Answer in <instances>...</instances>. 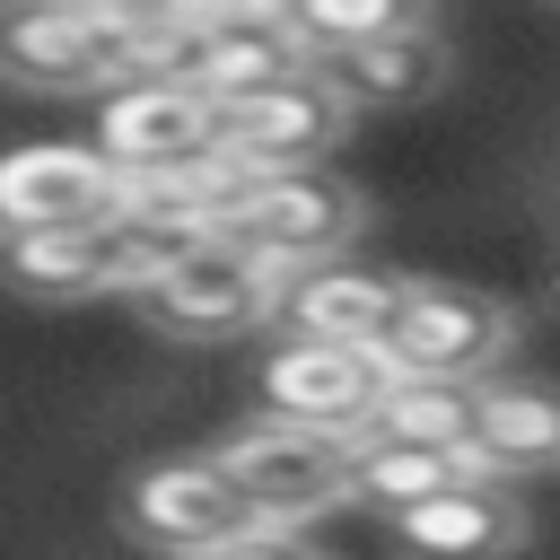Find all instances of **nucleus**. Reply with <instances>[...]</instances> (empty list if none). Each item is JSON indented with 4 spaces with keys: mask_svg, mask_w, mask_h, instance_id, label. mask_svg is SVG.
Instances as JSON below:
<instances>
[{
    "mask_svg": "<svg viewBox=\"0 0 560 560\" xmlns=\"http://www.w3.org/2000/svg\"><path fill=\"white\" fill-rule=\"evenodd\" d=\"M359 228H368V201L341 175H324V166H306V175H245L236 201L219 210V236L262 254V262H280V271L341 262L359 245Z\"/></svg>",
    "mask_w": 560,
    "mask_h": 560,
    "instance_id": "obj_3",
    "label": "nucleus"
},
{
    "mask_svg": "<svg viewBox=\"0 0 560 560\" xmlns=\"http://www.w3.org/2000/svg\"><path fill=\"white\" fill-rule=\"evenodd\" d=\"M262 411L271 420H298V429H324V438H368L385 385H394V359L385 350H350V341H271L262 350Z\"/></svg>",
    "mask_w": 560,
    "mask_h": 560,
    "instance_id": "obj_7",
    "label": "nucleus"
},
{
    "mask_svg": "<svg viewBox=\"0 0 560 560\" xmlns=\"http://www.w3.org/2000/svg\"><path fill=\"white\" fill-rule=\"evenodd\" d=\"M411 306V280L402 271H368V262H315L289 280V306H280V332L289 341H350V350H385L394 324Z\"/></svg>",
    "mask_w": 560,
    "mask_h": 560,
    "instance_id": "obj_13",
    "label": "nucleus"
},
{
    "mask_svg": "<svg viewBox=\"0 0 560 560\" xmlns=\"http://www.w3.org/2000/svg\"><path fill=\"white\" fill-rule=\"evenodd\" d=\"M166 271V254L149 236H131L122 219L105 228H52V236H9L0 245V289L35 298V306H88V298H140Z\"/></svg>",
    "mask_w": 560,
    "mask_h": 560,
    "instance_id": "obj_8",
    "label": "nucleus"
},
{
    "mask_svg": "<svg viewBox=\"0 0 560 560\" xmlns=\"http://www.w3.org/2000/svg\"><path fill=\"white\" fill-rule=\"evenodd\" d=\"M210 560H324L306 534H280V525H262V534H245V542H228V551H210Z\"/></svg>",
    "mask_w": 560,
    "mask_h": 560,
    "instance_id": "obj_21",
    "label": "nucleus"
},
{
    "mask_svg": "<svg viewBox=\"0 0 560 560\" xmlns=\"http://www.w3.org/2000/svg\"><path fill=\"white\" fill-rule=\"evenodd\" d=\"M472 455H481L499 481L560 472V385L490 376V385H481V420H472Z\"/></svg>",
    "mask_w": 560,
    "mask_h": 560,
    "instance_id": "obj_17",
    "label": "nucleus"
},
{
    "mask_svg": "<svg viewBox=\"0 0 560 560\" xmlns=\"http://www.w3.org/2000/svg\"><path fill=\"white\" fill-rule=\"evenodd\" d=\"M9 9H26V0H0V18H9Z\"/></svg>",
    "mask_w": 560,
    "mask_h": 560,
    "instance_id": "obj_23",
    "label": "nucleus"
},
{
    "mask_svg": "<svg viewBox=\"0 0 560 560\" xmlns=\"http://www.w3.org/2000/svg\"><path fill=\"white\" fill-rule=\"evenodd\" d=\"M289 26L306 35L315 61H332V52H359V44L438 26V0H289Z\"/></svg>",
    "mask_w": 560,
    "mask_h": 560,
    "instance_id": "obj_19",
    "label": "nucleus"
},
{
    "mask_svg": "<svg viewBox=\"0 0 560 560\" xmlns=\"http://www.w3.org/2000/svg\"><path fill=\"white\" fill-rule=\"evenodd\" d=\"M122 534L166 551V560H210V551L262 534V516L245 508V490L201 446V455H158V464H140L122 481Z\"/></svg>",
    "mask_w": 560,
    "mask_h": 560,
    "instance_id": "obj_5",
    "label": "nucleus"
},
{
    "mask_svg": "<svg viewBox=\"0 0 560 560\" xmlns=\"http://www.w3.org/2000/svg\"><path fill=\"white\" fill-rule=\"evenodd\" d=\"M140 35L96 18L88 0H26L0 18V79L26 96H114L131 79Z\"/></svg>",
    "mask_w": 560,
    "mask_h": 560,
    "instance_id": "obj_4",
    "label": "nucleus"
},
{
    "mask_svg": "<svg viewBox=\"0 0 560 560\" xmlns=\"http://www.w3.org/2000/svg\"><path fill=\"white\" fill-rule=\"evenodd\" d=\"M289 280H298V271H280V262H262V254L210 236V245H192L184 262H166L131 306H140V324H149L158 341H192V350H210V341L280 332Z\"/></svg>",
    "mask_w": 560,
    "mask_h": 560,
    "instance_id": "obj_1",
    "label": "nucleus"
},
{
    "mask_svg": "<svg viewBox=\"0 0 560 560\" xmlns=\"http://www.w3.org/2000/svg\"><path fill=\"white\" fill-rule=\"evenodd\" d=\"M96 18H114V26H131V35H149V26H175V18H192L201 0H88Z\"/></svg>",
    "mask_w": 560,
    "mask_h": 560,
    "instance_id": "obj_20",
    "label": "nucleus"
},
{
    "mask_svg": "<svg viewBox=\"0 0 560 560\" xmlns=\"http://www.w3.org/2000/svg\"><path fill=\"white\" fill-rule=\"evenodd\" d=\"M551 306H560V254H551Z\"/></svg>",
    "mask_w": 560,
    "mask_h": 560,
    "instance_id": "obj_22",
    "label": "nucleus"
},
{
    "mask_svg": "<svg viewBox=\"0 0 560 560\" xmlns=\"http://www.w3.org/2000/svg\"><path fill=\"white\" fill-rule=\"evenodd\" d=\"M201 61H192V88L228 114V105H254L289 79L315 70L306 35L289 26V0H201Z\"/></svg>",
    "mask_w": 560,
    "mask_h": 560,
    "instance_id": "obj_11",
    "label": "nucleus"
},
{
    "mask_svg": "<svg viewBox=\"0 0 560 560\" xmlns=\"http://www.w3.org/2000/svg\"><path fill=\"white\" fill-rule=\"evenodd\" d=\"M350 438H324V429H298V420H236L210 438V464L245 490V508L280 534H306L315 516H332L350 499Z\"/></svg>",
    "mask_w": 560,
    "mask_h": 560,
    "instance_id": "obj_2",
    "label": "nucleus"
},
{
    "mask_svg": "<svg viewBox=\"0 0 560 560\" xmlns=\"http://www.w3.org/2000/svg\"><path fill=\"white\" fill-rule=\"evenodd\" d=\"M341 140H350V96H341L324 70H306V79H289V88L219 114V158H228L236 175H306V166H324Z\"/></svg>",
    "mask_w": 560,
    "mask_h": 560,
    "instance_id": "obj_10",
    "label": "nucleus"
},
{
    "mask_svg": "<svg viewBox=\"0 0 560 560\" xmlns=\"http://www.w3.org/2000/svg\"><path fill=\"white\" fill-rule=\"evenodd\" d=\"M472 420H481V385H455V376H394L368 438H420V446H472Z\"/></svg>",
    "mask_w": 560,
    "mask_h": 560,
    "instance_id": "obj_18",
    "label": "nucleus"
},
{
    "mask_svg": "<svg viewBox=\"0 0 560 560\" xmlns=\"http://www.w3.org/2000/svg\"><path fill=\"white\" fill-rule=\"evenodd\" d=\"M96 149L122 175L201 166V158H219V105L175 79H122L114 96H96Z\"/></svg>",
    "mask_w": 560,
    "mask_h": 560,
    "instance_id": "obj_12",
    "label": "nucleus"
},
{
    "mask_svg": "<svg viewBox=\"0 0 560 560\" xmlns=\"http://www.w3.org/2000/svg\"><path fill=\"white\" fill-rule=\"evenodd\" d=\"M481 481H499V472H490L472 446L359 438V455H350V499L376 508V516H411V508H429V499H446V490H481Z\"/></svg>",
    "mask_w": 560,
    "mask_h": 560,
    "instance_id": "obj_16",
    "label": "nucleus"
},
{
    "mask_svg": "<svg viewBox=\"0 0 560 560\" xmlns=\"http://www.w3.org/2000/svg\"><path fill=\"white\" fill-rule=\"evenodd\" d=\"M516 306L472 289V280H411V306L385 341L394 376H455V385H490L516 359Z\"/></svg>",
    "mask_w": 560,
    "mask_h": 560,
    "instance_id": "obj_6",
    "label": "nucleus"
},
{
    "mask_svg": "<svg viewBox=\"0 0 560 560\" xmlns=\"http://www.w3.org/2000/svg\"><path fill=\"white\" fill-rule=\"evenodd\" d=\"M385 525H394V542H402L411 560H508V551H525V534H534V516H525V499H516L508 481L446 490V499H429V508H411V516H385Z\"/></svg>",
    "mask_w": 560,
    "mask_h": 560,
    "instance_id": "obj_14",
    "label": "nucleus"
},
{
    "mask_svg": "<svg viewBox=\"0 0 560 560\" xmlns=\"http://www.w3.org/2000/svg\"><path fill=\"white\" fill-rule=\"evenodd\" d=\"M122 210V166L96 140H26L0 158V245L52 228H105Z\"/></svg>",
    "mask_w": 560,
    "mask_h": 560,
    "instance_id": "obj_9",
    "label": "nucleus"
},
{
    "mask_svg": "<svg viewBox=\"0 0 560 560\" xmlns=\"http://www.w3.org/2000/svg\"><path fill=\"white\" fill-rule=\"evenodd\" d=\"M315 70L350 96V114H402V105L446 96V79H455V44H446L438 26H411V35H385V44L332 52V61H315Z\"/></svg>",
    "mask_w": 560,
    "mask_h": 560,
    "instance_id": "obj_15",
    "label": "nucleus"
}]
</instances>
